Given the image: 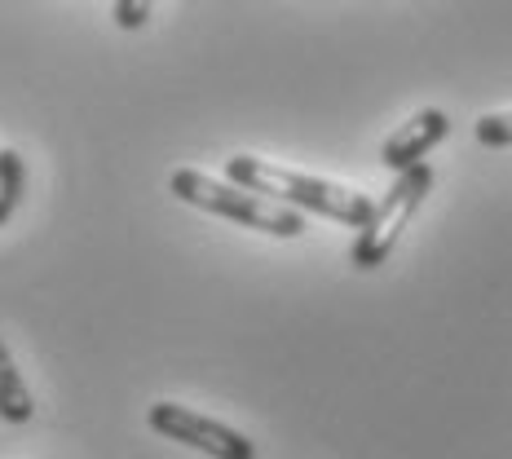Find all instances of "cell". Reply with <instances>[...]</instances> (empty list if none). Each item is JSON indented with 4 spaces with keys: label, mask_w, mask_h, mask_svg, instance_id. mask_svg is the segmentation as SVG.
<instances>
[{
    "label": "cell",
    "mask_w": 512,
    "mask_h": 459,
    "mask_svg": "<svg viewBox=\"0 0 512 459\" xmlns=\"http://www.w3.org/2000/svg\"><path fill=\"white\" fill-rule=\"evenodd\" d=\"M433 190V168L429 164H411L402 168L398 181H393L389 190H384L380 204H371V217L358 226V239H354V265L358 270H376L393 256L398 248L402 230L411 226V217L420 212V204L429 199Z\"/></svg>",
    "instance_id": "cell-3"
},
{
    "label": "cell",
    "mask_w": 512,
    "mask_h": 459,
    "mask_svg": "<svg viewBox=\"0 0 512 459\" xmlns=\"http://www.w3.org/2000/svg\"><path fill=\"white\" fill-rule=\"evenodd\" d=\"M31 415H36V398H31L23 371H18L14 354H9V345L0 340V420L5 424H27Z\"/></svg>",
    "instance_id": "cell-6"
},
{
    "label": "cell",
    "mask_w": 512,
    "mask_h": 459,
    "mask_svg": "<svg viewBox=\"0 0 512 459\" xmlns=\"http://www.w3.org/2000/svg\"><path fill=\"white\" fill-rule=\"evenodd\" d=\"M446 137H451V115L437 111V106H429V111L411 115L407 124L393 128V133L384 137L380 164L389 168V173H402V168H411V164H424V155L437 151Z\"/></svg>",
    "instance_id": "cell-5"
},
{
    "label": "cell",
    "mask_w": 512,
    "mask_h": 459,
    "mask_svg": "<svg viewBox=\"0 0 512 459\" xmlns=\"http://www.w3.org/2000/svg\"><path fill=\"white\" fill-rule=\"evenodd\" d=\"M151 9L155 0H115V27L120 31H142L146 23H151Z\"/></svg>",
    "instance_id": "cell-9"
},
{
    "label": "cell",
    "mask_w": 512,
    "mask_h": 459,
    "mask_svg": "<svg viewBox=\"0 0 512 459\" xmlns=\"http://www.w3.org/2000/svg\"><path fill=\"white\" fill-rule=\"evenodd\" d=\"M226 181H234V186H243V190H256V195H270L296 212H314V217L340 221V226H354V230L371 217V204H376V199H367L362 190L296 173V168L270 164V159H256V155H230Z\"/></svg>",
    "instance_id": "cell-1"
},
{
    "label": "cell",
    "mask_w": 512,
    "mask_h": 459,
    "mask_svg": "<svg viewBox=\"0 0 512 459\" xmlns=\"http://www.w3.org/2000/svg\"><path fill=\"white\" fill-rule=\"evenodd\" d=\"M27 195V164L18 151H0V226L18 212Z\"/></svg>",
    "instance_id": "cell-7"
},
{
    "label": "cell",
    "mask_w": 512,
    "mask_h": 459,
    "mask_svg": "<svg viewBox=\"0 0 512 459\" xmlns=\"http://www.w3.org/2000/svg\"><path fill=\"white\" fill-rule=\"evenodd\" d=\"M168 190H173L181 204L204 208L212 217H226L234 226L274 234V239H296V234H305V217L296 208H287L270 195H256V190H243V186H234V181L195 173V168H177V173L168 177Z\"/></svg>",
    "instance_id": "cell-2"
},
{
    "label": "cell",
    "mask_w": 512,
    "mask_h": 459,
    "mask_svg": "<svg viewBox=\"0 0 512 459\" xmlns=\"http://www.w3.org/2000/svg\"><path fill=\"white\" fill-rule=\"evenodd\" d=\"M473 137L482 146H495V151H504V146H512V111L508 115H482L473 128Z\"/></svg>",
    "instance_id": "cell-8"
},
{
    "label": "cell",
    "mask_w": 512,
    "mask_h": 459,
    "mask_svg": "<svg viewBox=\"0 0 512 459\" xmlns=\"http://www.w3.org/2000/svg\"><path fill=\"white\" fill-rule=\"evenodd\" d=\"M146 424L168 437L177 446H190V451H204L208 459H256V446L248 433L230 429V424L212 420V415L195 411V407H181V402H155L146 411Z\"/></svg>",
    "instance_id": "cell-4"
}]
</instances>
